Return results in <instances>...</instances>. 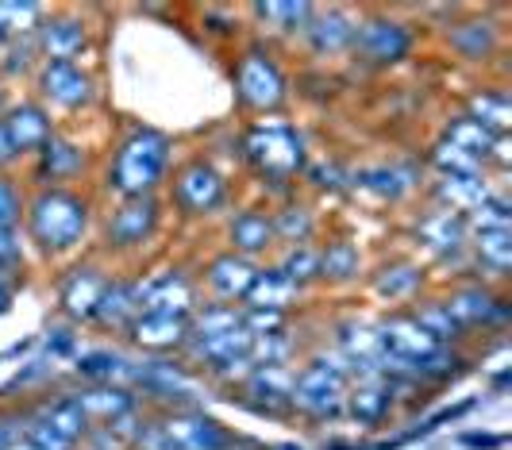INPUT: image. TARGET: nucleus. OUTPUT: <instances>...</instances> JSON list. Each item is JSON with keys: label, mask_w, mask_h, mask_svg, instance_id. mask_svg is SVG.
<instances>
[{"label": "nucleus", "mask_w": 512, "mask_h": 450, "mask_svg": "<svg viewBox=\"0 0 512 450\" xmlns=\"http://www.w3.org/2000/svg\"><path fill=\"white\" fill-rule=\"evenodd\" d=\"M12 443H16V431H8V424L0 420V450H8Z\"/></svg>", "instance_id": "obj_51"}, {"label": "nucleus", "mask_w": 512, "mask_h": 450, "mask_svg": "<svg viewBox=\"0 0 512 450\" xmlns=\"http://www.w3.org/2000/svg\"><path fill=\"white\" fill-rule=\"evenodd\" d=\"M235 89H239L243 104H251L258 112H270V108H278L285 100V74L278 70L274 58L251 50L235 66Z\"/></svg>", "instance_id": "obj_5"}, {"label": "nucleus", "mask_w": 512, "mask_h": 450, "mask_svg": "<svg viewBox=\"0 0 512 450\" xmlns=\"http://www.w3.org/2000/svg\"><path fill=\"white\" fill-rule=\"evenodd\" d=\"M193 281L178 270L170 274H158L154 281L143 285V312H158V316H178V320H189L193 312Z\"/></svg>", "instance_id": "obj_9"}, {"label": "nucleus", "mask_w": 512, "mask_h": 450, "mask_svg": "<svg viewBox=\"0 0 512 450\" xmlns=\"http://www.w3.org/2000/svg\"><path fill=\"white\" fill-rule=\"evenodd\" d=\"M447 143H455L459 150H466L470 158H478V162H486V158H497V162H505L509 154H505V139H497V135H489L482 124H474L470 116H462L455 124L447 127Z\"/></svg>", "instance_id": "obj_25"}, {"label": "nucleus", "mask_w": 512, "mask_h": 450, "mask_svg": "<svg viewBox=\"0 0 512 450\" xmlns=\"http://www.w3.org/2000/svg\"><path fill=\"white\" fill-rule=\"evenodd\" d=\"M278 274L289 281V285H305V281H312V277H320V250L312 247H289V254L282 258V266H278Z\"/></svg>", "instance_id": "obj_34"}, {"label": "nucleus", "mask_w": 512, "mask_h": 450, "mask_svg": "<svg viewBox=\"0 0 512 450\" xmlns=\"http://www.w3.org/2000/svg\"><path fill=\"white\" fill-rule=\"evenodd\" d=\"M162 431L170 435V443L178 450H235L239 439L231 435L224 424H216L212 416L197 412V408H174L166 420H162Z\"/></svg>", "instance_id": "obj_6"}, {"label": "nucleus", "mask_w": 512, "mask_h": 450, "mask_svg": "<svg viewBox=\"0 0 512 450\" xmlns=\"http://www.w3.org/2000/svg\"><path fill=\"white\" fill-rule=\"evenodd\" d=\"M174 197H178V204L185 212L208 216V212H216L228 200V185H224V177L216 174L208 162H189L174 177Z\"/></svg>", "instance_id": "obj_7"}, {"label": "nucleus", "mask_w": 512, "mask_h": 450, "mask_svg": "<svg viewBox=\"0 0 512 450\" xmlns=\"http://www.w3.org/2000/svg\"><path fill=\"white\" fill-rule=\"evenodd\" d=\"M247 158L255 162L258 170L266 177H274V181H285V177H293L301 166H305V150H301V139H297V131L285 124H266V127H255L251 135H247Z\"/></svg>", "instance_id": "obj_3"}, {"label": "nucleus", "mask_w": 512, "mask_h": 450, "mask_svg": "<svg viewBox=\"0 0 512 450\" xmlns=\"http://www.w3.org/2000/svg\"><path fill=\"white\" fill-rule=\"evenodd\" d=\"M20 262H24V254H20L16 231H12V227H0V274H4V270H16Z\"/></svg>", "instance_id": "obj_46"}, {"label": "nucleus", "mask_w": 512, "mask_h": 450, "mask_svg": "<svg viewBox=\"0 0 512 450\" xmlns=\"http://www.w3.org/2000/svg\"><path fill=\"white\" fill-rule=\"evenodd\" d=\"M31 424H39V427H47V431H54L58 439H66L70 447H77L81 439H89V420H85V412L74 404V397H54L47 400L35 416H31Z\"/></svg>", "instance_id": "obj_17"}, {"label": "nucleus", "mask_w": 512, "mask_h": 450, "mask_svg": "<svg viewBox=\"0 0 512 450\" xmlns=\"http://www.w3.org/2000/svg\"><path fill=\"white\" fill-rule=\"evenodd\" d=\"M305 35L316 54H335V50H347L355 43V24L343 12H312Z\"/></svg>", "instance_id": "obj_23"}, {"label": "nucleus", "mask_w": 512, "mask_h": 450, "mask_svg": "<svg viewBox=\"0 0 512 450\" xmlns=\"http://www.w3.org/2000/svg\"><path fill=\"white\" fill-rule=\"evenodd\" d=\"M293 370L289 366H258L247 377V393L251 397H262V408L266 412H278V408H289L293 404Z\"/></svg>", "instance_id": "obj_22"}, {"label": "nucleus", "mask_w": 512, "mask_h": 450, "mask_svg": "<svg viewBox=\"0 0 512 450\" xmlns=\"http://www.w3.org/2000/svg\"><path fill=\"white\" fill-rule=\"evenodd\" d=\"M43 8L39 4H0V39L4 35H27L39 27Z\"/></svg>", "instance_id": "obj_39"}, {"label": "nucleus", "mask_w": 512, "mask_h": 450, "mask_svg": "<svg viewBox=\"0 0 512 450\" xmlns=\"http://www.w3.org/2000/svg\"><path fill=\"white\" fill-rule=\"evenodd\" d=\"M312 4H255V16L274 24V31H305V24L312 20Z\"/></svg>", "instance_id": "obj_35"}, {"label": "nucleus", "mask_w": 512, "mask_h": 450, "mask_svg": "<svg viewBox=\"0 0 512 450\" xmlns=\"http://www.w3.org/2000/svg\"><path fill=\"white\" fill-rule=\"evenodd\" d=\"M274 450H301V447H293V443H278Z\"/></svg>", "instance_id": "obj_53"}, {"label": "nucleus", "mask_w": 512, "mask_h": 450, "mask_svg": "<svg viewBox=\"0 0 512 450\" xmlns=\"http://www.w3.org/2000/svg\"><path fill=\"white\" fill-rule=\"evenodd\" d=\"M16 158V150H12V143H8V135H4V124H0V166H8Z\"/></svg>", "instance_id": "obj_49"}, {"label": "nucleus", "mask_w": 512, "mask_h": 450, "mask_svg": "<svg viewBox=\"0 0 512 450\" xmlns=\"http://www.w3.org/2000/svg\"><path fill=\"white\" fill-rule=\"evenodd\" d=\"M20 220V193L0 177V227H12Z\"/></svg>", "instance_id": "obj_48"}, {"label": "nucleus", "mask_w": 512, "mask_h": 450, "mask_svg": "<svg viewBox=\"0 0 512 450\" xmlns=\"http://www.w3.org/2000/svg\"><path fill=\"white\" fill-rule=\"evenodd\" d=\"M355 54L374 62V66H393L401 62L412 50V35L405 24H393V20H370V24L355 27Z\"/></svg>", "instance_id": "obj_8"}, {"label": "nucleus", "mask_w": 512, "mask_h": 450, "mask_svg": "<svg viewBox=\"0 0 512 450\" xmlns=\"http://www.w3.org/2000/svg\"><path fill=\"white\" fill-rule=\"evenodd\" d=\"M359 274V250L351 243H332V247L320 254V277H332V281H347V277Z\"/></svg>", "instance_id": "obj_36"}, {"label": "nucleus", "mask_w": 512, "mask_h": 450, "mask_svg": "<svg viewBox=\"0 0 512 450\" xmlns=\"http://www.w3.org/2000/svg\"><path fill=\"white\" fill-rule=\"evenodd\" d=\"M8 450H35V447H31V443H27L24 435H20V439H16V443H12V447H8Z\"/></svg>", "instance_id": "obj_52"}, {"label": "nucleus", "mask_w": 512, "mask_h": 450, "mask_svg": "<svg viewBox=\"0 0 512 450\" xmlns=\"http://www.w3.org/2000/svg\"><path fill=\"white\" fill-rule=\"evenodd\" d=\"M39 47L51 62H70L77 50L85 47V27L74 20H51L39 27Z\"/></svg>", "instance_id": "obj_28"}, {"label": "nucleus", "mask_w": 512, "mask_h": 450, "mask_svg": "<svg viewBox=\"0 0 512 450\" xmlns=\"http://www.w3.org/2000/svg\"><path fill=\"white\" fill-rule=\"evenodd\" d=\"M420 239L436 250V254H455V250H462V243H466V220L455 216V212H447V208H443V212H432V216L420 224Z\"/></svg>", "instance_id": "obj_27"}, {"label": "nucleus", "mask_w": 512, "mask_h": 450, "mask_svg": "<svg viewBox=\"0 0 512 450\" xmlns=\"http://www.w3.org/2000/svg\"><path fill=\"white\" fill-rule=\"evenodd\" d=\"M293 404L316 416V420H328L335 416L343 404H347V381H343V370L339 366H328L324 358L305 366L301 374L293 377Z\"/></svg>", "instance_id": "obj_4"}, {"label": "nucleus", "mask_w": 512, "mask_h": 450, "mask_svg": "<svg viewBox=\"0 0 512 450\" xmlns=\"http://www.w3.org/2000/svg\"><path fill=\"white\" fill-rule=\"evenodd\" d=\"M4 135L16 154H27V150H43V143L51 139V120L39 104H20L8 112L4 120Z\"/></svg>", "instance_id": "obj_16"}, {"label": "nucleus", "mask_w": 512, "mask_h": 450, "mask_svg": "<svg viewBox=\"0 0 512 450\" xmlns=\"http://www.w3.org/2000/svg\"><path fill=\"white\" fill-rule=\"evenodd\" d=\"M474 254H478V262H482L486 270L505 274V270L512 266V235L509 231H478Z\"/></svg>", "instance_id": "obj_33"}, {"label": "nucleus", "mask_w": 512, "mask_h": 450, "mask_svg": "<svg viewBox=\"0 0 512 450\" xmlns=\"http://www.w3.org/2000/svg\"><path fill=\"white\" fill-rule=\"evenodd\" d=\"M243 327V316L235 308H208L205 316H197V324H189V339L193 335H220V331H235Z\"/></svg>", "instance_id": "obj_43"}, {"label": "nucleus", "mask_w": 512, "mask_h": 450, "mask_svg": "<svg viewBox=\"0 0 512 450\" xmlns=\"http://www.w3.org/2000/svg\"><path fill=\"white\" fill-rule=\"evenodd\" d=\"M231 243L239 254H258V250H266L274 243V224H270V216H262V212H243V216H235V224H231Z\"/></svg>", "instance_id": "obj_30"}, {"label": "nucleus", "mask_w": 512, "mask_h": 450, "mask_svg": "<svg viewBox=\"0 0 512 450\" xmlns=\"http://www.w3.org/2000/svg\"><path fill=\"white\" fill-rule=\"evenodd\" d=\"M43 177L47 181H66V177H74L77 170H81V150L74 147V143H66V139H58V135H51L47 143H43Z\"/></svg>", "instance_id": "obj_32"}, {"label": "nucleus", "mask_w": 512, "mask_h": 450, "mask_svg": "<svg viewBox=\"0 0 512 450\" xmlns=\"http://www.w3.org/2000/svg\"><path fill=\"white\" fill-rule=\"evenodd\" d=\"M255 274L258 270L243 254H224V258H216L208 266V285L224 300H243L247 289H251V281H255Z\"/></svg>", "instance_id": "obj_24"}, {"label": "nucleus", "mask_w": 512, "mask_h": 450, "mask_svg": "<svg viewBox=\"0 0 512 450\" xmlns=\"http://www.w3.org/2000/svg\"><path fill=\"white\" fill-rule=\"evenodd\" d=\"M77 374L89 377L93 385H135V374H139V366L128 362L124 354H116V350H89V354H81L77 358Z\"/></svg>", "instance_id": "obj_19"}, {"label": "nucleus", "mask_w": 512, "mask_h": 450, "mask_svg": "<svg viewBox=\"0 0 512 450\" xmlns=\"http://www.w3.org/2000/svg\"><path fill=\"white\" fill-rule=\"evenodd\" d=\"M0 104H4V93H0Z\"/></svg>", "instance_id": "obj_54"}, {"label": "nucleus", "mask_w": 512, "mask_h": 450, "mask_svg": "<svg viewBox=\"0 0 512 450\" xmlns=\"http://www.w3.org/2000/svg\"><path fill=\"white\" fill-rule=\"evenodd\" d=\"M131 339L151 354H166V350H178L189 343V320L178 316H158V312H139L128 324Z\"/></svg>", "instance_id": "obj_11"}, {"label": "nucleus", "mask_w": 512, "mask_h": 450, "mask_svg": "<svg viewBox=\"0 0 512 450\" xmlns=\"http://www.w3.org/2000/svg\"><path fill=\"white\" fill-rule=\"evenodd\" d=\"M135 447L139 450H178L170 443V435L162 431V424H147L135 431Z\"/></svg>", "instance_id": "obj_47"}, {"label": "nucleus", "mask_w": 512, "mask_h": 450, "mask_svg": "<svg viewBox=\"0 0 512 450\" xmlns=\"http://www.w3.org/2000/svg\"><path fill=\"white\" fill-rule=\"evenodd\" d=\"M443 308L455 316L459 327L493 324V320H505V316H509V308L493 297V293H486V289H462V293H455Z\"/></svg>", "instance_id": "obj_21"}, {"label": "nucleus", "mask_w": 512, "mask_h": 450, "mask_svg": "<svg viewBox=\"0 0 512 450\" xmlns=\"http://www.w3.org/2000/svg\"><path fill=\"white\" fill-rule=\"evenodd\" d=\"M8 308H12V285H8V281H4V274H0V316H4Z\"/></svg>", "instance_id": "obj_50"}, {"label": "nucleus", "mask_w": 512, "mask_h": 450, "mask_svg": "<svg viewBox=\"0 0 512 450\" xmlns=\"http://www.w3.org/2000/svg\"><path fill=\"white\" fill-rule=\"evenodd\" d=\"M297 297V285H289L278 270H258L251 289H247V308H266V312H285L289 300Z\"/></svg>", "instance_id": "obj_26"}, {"label": "nucleus", "mask_w": 512, "mask_h": 450, "mask_svg": "<svg viewBox=\"0 0 512 450\" xmlns=\"http://www.w3.org/2000/svg\"><path fill=\"white\" fill-rule=\"evenodd\" d=\"M432 162L443 170V177H478L482 174V162H478V158H470V154L459 150L455 143H447V139L432 150Z\"/></svg>", "instance_id": "obj_37"}, {"label": "nucleus", "mask_w": 512, "mask_h": 450, "mask_svg": "<svg viewBox=\"0 0 512 450\" xmlns=\"http://www.w3.org/2000/svg\"><path fill=\"white\" fill-rule=\"evenodd\" d=\"M74 404L85 412V420H101V424H116L135 412V397L124 385H89L85 393H74Z\"/></svg>", "instance_id": "obj_14"}, {"label": "nucleus", "mask_w": 512, "mask_h": 450, "mask_svg": "<svg viewBox=\"0 0 512 450\" xmlns=\"http://www.w3.org/2000/svg\"><path fill=\"white\" fill-rule=\"evenodd\" d=\"M143 312V285L131 281H108L101 304H97V324L104 327H128Z\"/></svg>", "instance_id": "obj_18"}, {"label": "nucleus", "mask_w": 512, "mask_h": 450, "mask_svg": "<svg viewBox=\"0 0 512 450\" xmlns=\"http://www.w3.org/2000/svg\"><path fill=\"white\" fill-rule=\"evenodd\" d=\"M493 27L489 24H462L451 31V43L466 54V58H482V54H489L493 50Z\"/></svg>", "instance_id": "obj_41"}, {"label": "nucleus", "mask_w": 512, "mask_h": 450, "mask_svg": "<svg viewBox=\"0 0 512 450\" xmlns=\"http://www.w3.org/2000/svg\"><path fill=\"white\" fill-rule=\"evenodd\" d=\"M39 89H43V97H51L62 108H81L93 97V81L81 74L74 62H47L39 74Z\"/></svg>", "instance_id": "obj_12"}, {"label": "nucleus", "mask_w": 512, "mask_h": 450, "mask_svg": "<svg viewBox=\"0 0 512 450\" xmlns=\"http://www.w3.org/2000/svg\"><path fill=\"white\" fill-rule=\"evenodd\" d=\"M166 166H170V139L162 131H154V127H135L116 150L108 185L124 200L151 197L162 174H166Z\"/></svg>", "instance_id": "obj_1"}, {"label": "nucleus", "mask_w": 512, "mask_h": 450, "mask_svg": "<svg viewBox=\"0 0 512 450\" xmlns=\"http://www.w3.org/2000/svg\"><path fill=\"white\" fill-rule=\"evenodd\" d=\"M154 227H158V204H154V197L124 200L120 212L108 220V243L112 247H135V243L151 239Z\"/></svg>", "instance_id": "obj_10"}, {"label": "nucleus", "mask_w": 512, "mask_h": 450, "mask_svg": "<svg viewBox=\"0 0 512 450\" xmlns=\"http://www.w3.org/2000/svg\"><path fill=\"white\" fill-rule=\"evenodd\" d=\"M135 385L151 389L154 397L174 400V404H193L197 400V381L185 374L178 362H147V366H139Z\"/></svg>", "instance_id": "obj_13"}, {"label": "nucleus", "mask_w": 512, "mask_h": 450, "mask_svg": "<svg viewBox=\"0 0 512 450\" xmlns=\"http://www.w3.org/2000/svg\"><path fill=\"white\" fill-rule=\"evenodd\" d=\"M470 220L478 231H509V204L501 197H486L474 212H470Z\"/></svg>", "instance_id": "obj_44"}, {"label": "nucleus", "mask_w": 512, "mask_h": 450, "mask_svg": "<svg viewBox=\"0 0 512 450\" xmlns=\"http://www.w3.org/2000/svg\"><path fill=\"white\" fill-rule=\"evenodd\" d=\"M359 181L366 189H374L378 197H401L409 189V174H401V170H366Z\"/></svg>", "instance_id": "obj_45"}, {"label": "nucleus", "mask_w": 512, "mask_h": 450, "mask_svg": "<svg viewBox=\"0 0 512 450\" xmlns=\"http://www.w3.org/2000/svg\"><path fill=\"white\" fill-rule=\"evenodd\" d=\"M270 224H274V239H285L293 247H301L312 235V216H308L305 208H285V212H278V220H270Z\"/></svg>", "instance_id": "obj_42"}, {"label": "nucleus", "mask_w": 512, "mask_h": 450, "mask_svg": "<svg viewBox=\"0 0 512 450\" xmlns=\"http://www.w3.org/2000/svg\"><path fill=\"white\" fill-rule=\"evenodd\" d=\"M436 193H439V200L447 204V212H455V216H459V212H474V208L489 197L482 177H443Z\"/></svg>", "instance_id": "obj_29"}, {"label": "nucleus", "mask_w": 512, "mask_h": 450, "mask_svg": "<svg viewBox=\"0 0 512 450\" xmlns=\"http://www.w3.org/2000/svg\"><path fill=\"white\" fill-rule=\"evenodd\" d=\"M420 270L416 266H409V262H397V266H385L382 274H378V293L382 297H409V293H416L420 289Z\"/></svg>", "instance_id": "obj_38"}, {"label": "nucleus", "mask_w": 512, "mask_h": 450, "mask_svg": "<svg viewBox=\"0 0 512 450\" xmlns=\"http://www.w3.org/2000/svg\"><path fill=\"white\" fill-rule=\"evenodd\" d=\"M85 227H89V208L66 189H47L27 208V231L43 250H70L81 243Z\"/></svg>", "instance_id": "obj_2"}, {"label": "nucleus", "mask_w": 512, "mask_h": 450, "mask_svg": "<svg viewBox=\"0 0 512 450\" xmlns=\"http://www.w3.org/2000/svg\"><path fill=\"white\" fill-rule=\"evenodd\" d=\"M74 450H77V447H74Z\"/></svg>", "instance_id": "obj_55"}, {"label": "nucleus", "mask_w": 512, "mask_h": 450, "mask_svg": "<svg viewBox=\"0 0 512 450\" xmlns=\"http://www.w3.org/2000/svg\"><path fill=\"white\" fill-rule=\"evenodd\" d=\"M412 320L424 327V331L436 339L439 347H443V343H451V339L462 331V327L455 324V316H451L443 304H428V308H420V316H412Z\"/></svg>", "instance_id": "obj_40"}, {"label": "nucleus", "mask_w": 512, "mask_h": 450, "mask_svg": "<svg viewBox=\"0 0 512 450\" xmlns=\"http://www.w3.org/2000/svg\"><path fill=\"white\" fill-rule=\"evenodd\" d=\"M104 289H108V281H104L97 270H74V274L62 281V293H58L62 312H66L70 320H93Z\"/></svg>", "instance_id": "obj_15"}, {"label": "nucleus", "mask_w": 512, "mask_h": 450, "mask_svg": "<svg viewBox=\"0 0 512 450\" xmlns=\"http://www.w3.org/2000/svg\"><path fill=\"white\" fill-rule=\"evenodd\" d=\"M470 120L486 127L489 135L505 139V131H509V124H512L509 97H505V93H482V97H474V104H470Z\"/></svg>", "instance_id": "obj_31"}, {"label": "nucleus", "mask_w": 512, "mask_h": 450, "mask_svg": "<svg viewBox=\"0 0 512 450\" xmlns=\"http://www.w3.org/2000/svg\"><path fill=\"white\" fill-rule=\"evenodd\" d=\"M347 404H351L355 420H362V424H378L385 412L393 408V385H389V377L366 374L359 385L347 393Z\"/></svg>", "instance_id": "obj_20"}]
</instances>
